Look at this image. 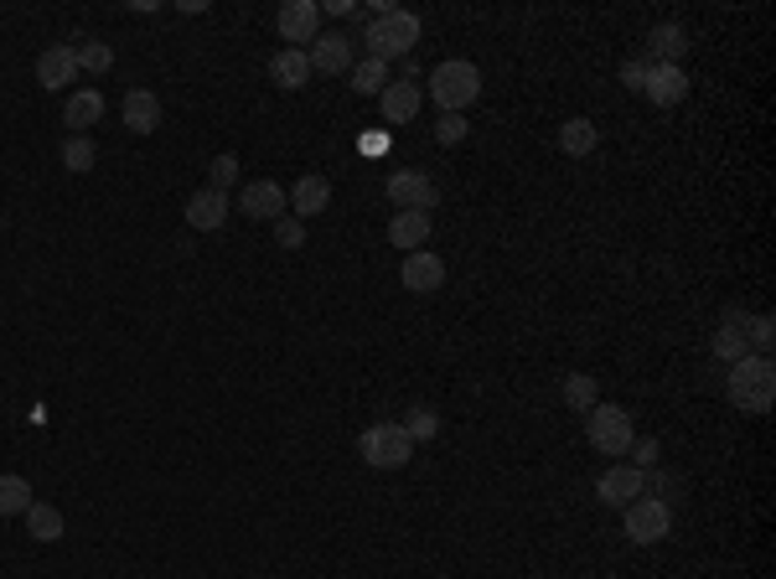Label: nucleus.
Listing matches in <instances>:
<instances>
[{
  "label": "nucleus",
  "mask_w": 776,
  "mask_h": 579,
  "mask_svg": "<svg viewBox=\"0 0 776 579\" xmlns=\"http://www.w3.org/2000/svg\"><path fill=\"white\" fill-rule=\"evenodd\" d=\"M725 393H730V403L740 409V415H772L776 403V362L772 357H740V362H730V372H725Z\"/></svg>",
  "instance_id": "obj_1"
},
{
  "label": "nucleus",
  "mask_w": 776,
  "mask_h": 579,
  "mask_svg": "<svg viewBox=\"0 0 776 579\" xmlns=\"http://www.w3.org/2000/svg\"><path fill=\"white\" fill-rule=\"evenodd\" d=\"M362 42H368V58H378V62L409 58V52L419 47V16L404 11V6H388L384 16H374V21H368Z\"/></svg>",
  "instance_id": "obj_2"
},
{
  "label": "nucleus",
  "mask_w": 776,
  "mask_h": 579,
  "mask_svg": "<svg viewBox=\"0 0 776 579\" xmlns=\"http://www.w3.org/2000/svg\"><path fill=\"white\" fill-rule=\"evenodd\" d=\"M477 93H481V68L477 62L450 58L430 73V99L446 109V114H461L466 104H477Z\"/></svg>",
  "instance_id": "obj_3"
},
{
  "label": "nucleus",
  "mask_w": 776,
  "mask_h": 579,
  "mask_svg": "<svg viewBox=\"0 0 776 579\" xmlns=\"http://www.w3.org/2000/svg\"><path fill=\"white\" fill-rule=\"evenodd\" d=\"M585 440L600 450V456H627L631 440H637V425H631V415L621 409V403H596L590 415H585Z\"/></svg>",
  "instance_id": "obj_4"
},
{
  "label": "nucleus",
  "mask_w": 776,
  "mask_h": 579,
  "mask_svg": "<svg viewBox=\"0 0 776 579\" xmlns=\"http://www.w3.org/2000/svg\"><path fill=\"white\" fill-rule=\"evenodd\" d=\"M358 456L374 471H399V466L415 461V440L404 435V425H368L358 435Z\"/></svg>",
  "instance_id": "obj_5"
},
{
  "label": "nucleus",
  "mask_w": 776,
  "mask_h": 579,
  "mask_svg": "<svg viewBox=\"0 0 776 579\" xmlns=\"http://www.w3.org/2000/svg\"><path fill=\"white\" fill-rule=\"evenodd\" d=\"M627 538L631 543H663V538L673 533V507H663L657 497H637V502H627Z\"/></svg>",
  "instance_id": "obj_6"
},
{
  "label": "nucleus",
  "mask_w": 776,
  "mask_h": 579,
  "mask_svg": "<svg viewBox=\"0 0 776 579\" xmlns=\"http://www.w3.org/2000/svg\"><path fill=\"white\" fill-rule=\"evenodd\" d=\"M384 192H388V202H394L399 212H430L435 202H440V187H435V181L425 177V171H415V166L394 171Z\"/></svg>",
  "instance_id": "obj_7"
},
{
  "label": "nucleus",
  "mask_w": 776,
  "mask_h": 579,
  "mask_svg": "<svg viewBox=\"0 0 776 579\" xmlns=\"http://www.w3.org/2000/svg\"><path fill=\"white\" fill-rule=\"evenodd\" d=\"M233 208H239L243 218H255V223H280L285 208H290V197H285L280 181H243V192Z\"/></svg>",
  "instance_id": "obj_8"
},
{
  "label": "nucleus",
  "mask_w": 776,
  "mask_h": 579,
  "mask_svg": "<svg viewBox=\"0 0 776 579\" xmlns=\"http://www.w3.org/2000/svg\"><path fill=\"white\" fill-rule=\"evenodd\" d=\"M643 491H647V471H637L631 461L606 466V471H600V481H596V497L606 507H627V502H637Z\"/></svg>",
  "instance_id": "obj_9"
},
{
  "label": "nucleus",
  "mask_w": 776,
  "mask_h": 579,
  "mask_svg": "<svg viewBox=\"0 0 776 579\" xmlns=\"http://www.w3.org/2000/svg\"><path fill=\"white\" fill-rule=\"evenodd\" d=\"M285 47H300V42H316L321 37V6L316 0H285L280 16H275Z\"/></svg>",
  "instance_id": "obj_10"
},
{
  "label": "nucleus",
  "mask_w": 776,
  "mask_h": 579,
  "mask_svg": "<svg viewBox=\"0 0 776 579\" xmlns=\"http://www.w3.org/2000/svg\"><path fill=\"white\" fill-rule=\"evenodd\" d=\"M643 99L657 109H673L688 99V73L678 68V62H653L647 68V83H643Z\"/></svg>",
  "instance_id": "obj_11"
},
{
  "label": "nucleus",
  "mask_w": 776,
  "mask_h": 579,
  "mask_svg": "<svg viewBox=\"0 0 776 579\" xmlns=\"http://www.w3.org/2000/svg\"><path fill=\"white\" fill-rule=\"evenodd\" d=\"M306 62H311V73H352V37H342V31H321L311 47H306Z\"/></svg>",
  "instance_id": "obj_12"
},
{
  "label": "nucleus",
  "mask_w": 776,
  "mask_h": 579,
  "mask_svg": "<svg viewBox=\"0 0 776 579\" xmlns=\"http://www.w3.org/2000/svg\"><path fill=\"white\" fill-rule=\"evenodd\" d=\"M399 280H404V290H415V296H435V290L446 284V259H440V253H430V249L404 253Z\"/></svg>",
  "instance_id": "obj_13"
},
{
  "label": "nucleus",
  "mask_w": 776,
  "mask_h": 579,
  "mask_svg": "<svg viewBox=\"0 0 776 579\" xmlns=\"http://www.w3.org/2000/svg\"><path fill=\"white\" fill-rule=\"evenodd\" d=\"M78 47L73 42H58V47H47L42 58H37V83L42 89H68V83H78Z\"/></svg>",
  "instance_id": "obj_14"
},
{
  "label": "nucleus",
  "mask_w": 776,
  "mask_h": 579,
  "mask_svg": "<svg viewBox=\"0 0 776 579\" xmlns=\"http://www.w3.org/2000/svg\"><path fill=\"white\" fill-rule=\"evenodd\" d=\"M419 104H425V89H419L415 78H404V83H388V89L378 93V114H384L388 124H415Z\"/></svg>",
  "instance_id": "obj_15"
},
{
  "label": "nucleus",
  "mask_w": 776,
  "mask_h": 579,
  "mask_svg": "<svg viewBox=\"0 0 776 579\" xmlns=\"http://www.w3.org/2000/svg\"><path fill=\"white\" fill-rule=\"evenodd\" d=\"M228 212H233V197L202 187V192H192V202H187V223H192L197 233H218V228L228 223Z\"/></svg>",
  "instance_id": "obj_16"
},
{
  "label": "nucleus",
  "mask_w": 776,
  "mask_h": 579,
  "mask_svg": "<svg viewBox=\"0 0 776 579\" xmlns=\"http://www.w3.org/2000/svg\"><path fill=\"white\" fill-rule=\"evenodd\" d=\"M715 357L730 368V362H740V357H750V347H746V311L740 306H730V311L719 316V331H715Z\"/></svg>",
  "instance_id": "obj_17"
},
{
  "label": "nucleus",
  "mask_w": 776,
  "mask_h": 579,
  "mask_svg": "<svg viewBox=\"0 0 776 579\" xmlns=\"http://www.w3.org/2000/svg\"><path fill=\"white\" fill-rule=\"evenodd\" d=\"M269 83L275 89H306L311 83V62H306V47H280L275 58H269Z\"/></svg>",
  "instance_id": "obj_18"
},
{
  "label": "nucleus",
  "mask_w": 776,
  "mask_h": 579,
  "mask_svg": "<svg viewBox=\"0 0 776 579\" xmlns=\"http://www.w3.org/2000/svg\"><path fill=\"white\" fill-rule=\"evenodd\" d=\"M120 109H125V130L130 134H156L161 130V99H156L150 89H130Z\"/></svg>",
  "instance_id": "obj_19"
},
{
  "label": "nucleus",
  "mask_w": 776,
  "mask_h": 579,
  "mask_svg": "<svg viewBox=\"0 0 776 579\" xmlns=\"http://www.w3.org/2000/svg\"><path fill=\"white\" fill-rule=\"evenodd\" d=\"M290 208H296V218L306 223V218H321V212L331 208V181L327 177H300L296 187H290Z\"/></svg>",
  "instance_id": "obj_20"
},
{
  "label": "nucleus",
  "mask_w": 776,
  "mask_h": 579,
  "mask_svg": "<svg viewBox=\"0 0 776 579\" xmlns=\"http://www.w3.org/2000/svg\"><path fill=\"white\" fill-rule=\"evenodd\" d=\"M388 243L404 253H419L430 243V212H394V223H388Z\"/></svg>",
  "instance_id": "obj_21"
},
{
  "label": "nucleus",
  "mask_w": 776,
  "mask_h": 579,
  "mask_svg": "<svg viewBox=\"0 0 776 579\" xmlns=\"http://www.w3.org/2000/svg\"><path fill=\"white\" fill-rule=\"evenodd\" d=\"M688 52V31L678 21H663V27L647 31V58L653 62H678Z\"/></svg>",
  "instance_id": "obj_22"
},
{
  "label": "nucleus",
  "mask_w": 776,
  "mask_h": 579,
  "mask_svg": "<svg viewBox=\"0 0 776 579\" xmlns=\"http://www.w3.org/2000/svg\"><path fill=\"white\" fill-rule=\"evenodd\" d=\"M99 114H105V93L99 89H83V93H73L68 104H62V124L73 134H83L89 124H99Z\"/></svg>",
  "instance_id": "obj_23"
},
{
  "label": "nucleus",
  "mask_w": 776,
  "mask_h": 579,
  "mask_svg": "<svg viewBox=\"0 0 776 579\" xmlns=\"http://www.w3.org/2000/svg\"><path fill=\"white\" fill-rule=\"evenodd\" d=\"M559 399H565V409H575V415H590L600 403V383L590 372H569L565 388H559Z\"/></svg>",
  "instance_id": "obj_24"
},
{
  "label": "nucleus",
  "mask_w": 776,
  "mask_h": 579,
  "mask_svg": "<svg viewBox=\"0 0 776 579\" xmlns=\"http://www.w3.org/2000/svg\"><path fill=\"white\" fill-rule=\"evenodd\" d=\"M596 146H600V130L590 119H565V124H559V150H565V156L580 161V156H590Z\"/></svg>",
  "instance_id": "obj_25"
},
{
  "label": "nucleus",
  "mask_w": 776,
  "mask_h": 579,
  "mask_svg": "<svg viewBox=\"0 0 776 579\" xmlns=\"http://www.w3.org/2000/svg\"><path fill=\"white\" fill-rule=\"evenodd\" d=\"M31 502H37V497H31L27 476H0V518H27Z\"/></svg>",
  "instance_id": "obj_26"
},
{
  "label": "nucleus",
  "mask_w": 776,
  "mask_h": 579,
  "mask_svg": "<svg viewBox=\"0 0 776 579\" xmlns=\"http://www.w3.org/2000/svg\"><path fill=\"white\" fill-rule=\"evenodd\" d=\"M27 528H31V538H37V543H58L68 522H62V512H58V507L31 502V507H27Z\"/></svg>",
  "instance_id": "obj_27"
},
{
  "label": "nucleus",
  "mask_w": 776,
  "mask_h": 579,
  "mask_svg": "<svg viewBox=\"0 0 776 579\" xmlns=\"http://www.w3.org/2000/svg\"><path fill=\"white\" fill-rule=\"evenodd\" d=\"M352 93H384L388 89V62H378V58H362V62H352Z\"/></svg>",
  "instance_id": "obj_28"
},
{
  "label": "nucleus",
  "mask_w": 776,
  "mask_h": 579,
  "mask_svg": "<svg viewBox=\"0 0 776 579\" xmlns=\"http://www.w3.org/2000/svg\"><path fill=\"white\" fill-rule=\"evenodd\" d=\"M62 166H68L73 177L93 171V140L89 134H68V140H62Z\"/></svg>",
  "instance_id": "obj_29"
},
{
  "label": "nucleus",
  "mask_w": 776,
  "mask_h": 579,
  "mask_svg": "<svg viewBox=\"0 0 776 579\" xmlns=\"http://www.w3.org/2000/svg\"><path fill=\"white\" fill-rule=\"evenodd\" d=\"M746 347L756 357H772V347H776V321L772 316H746Z\"/></svg>",
  "instance_id": "obj_30"
},
{
  "label": "nucleus",
  "mask_w": 776,
  "mask_h": 579,
  "mask_svg": "<svg viewBox=\"0 0 776 579\" xmlns=\"http://www.w3.org/2000/svg\"><path fill=\"white\" fill-rule=\"evenodd\" d=\"M78 68H83V73H109V68H115V47L109 42H78Z\"/></svg>",
  "instance_id": "obj_31"
},
{
  "label": "nucleus",
  "mask_w": 776,
  "mask_h": 579,
  "mask_svg": "<svg viewBox=\"0 0 776 579\" xmlns=\"http://www.w3.org/2000/svg\"><path fill=\"white\" fill-rule=\"evenodd\" d=\"M208 187H212V192H228V187H239V156H233V150L212 156V166H208Z\"/></svg>",
  "instance_id": "obj_32"
},
{
  "label": "nucleus",
  "mask_w": 776,
  "mask_h": 579,
  "mask_svg": "<svg viewBox=\"0 0 776 579\" xmlns=\"http://www.w3.org/2000/svg\"><path fill=\"white\" fill-rule=\"evenodd\" d=\"M404 435H409V440H435V435H440V415H435V409H409V419H404Z\"/></svg>",
  "instance_id": "obj_33"
},
{
  "label": "nucleus",
  "mask_w": 776,
  "mask_h": 579,
  "mask_svg": "<svg viewBox=\"0 0 776 579\" xmlns=\"http://www.w3.org/2000/svg\"><path fill=\"white\" fill-rule=\"evenodd\" d=\"M275 243H280V249H300V243H306V223L285 212L280 223H275Z\"/></svg>",
  "instance_id": "obj_34"
},
{
  "label": "nucleus",
  "mask_w": 776,
  "mask_h": 579,
  "mask_svg": "<svg viewBox=\"0 0 776 579\" xmlns=\"http://www.w3.org/2000/svg\"><path fill=\"white\" fill-rule=\"evenodd\" d=\"M631 466L637 471H657V461H663V450H657V440H631Z\"/></svg>",
  "instance_id": "obj_35"
},
{
  "label": "nucleus",
  "mask_w": 776,
  "mask_h": 579,
  "mask_svg": "<svg viewBox=\"0 0 776 579\" xmlns=\"http://www.w3.org/2000/svg\"><path fill=\"white\" fill-rule=\"evenodd\" d=\"M435 140H440V146H461V140H466V119L461 114H440V124H435Z\"/></svg>",
  "instance_id": "obj_36"
},
{
  "label": "nucleus",
  "mask_w": 776,
  "mask_h": 579,
  "mask_svg": "<svg viewBox=\"0 0 776 579\" xmlns=\"http://www.w3.org/2000/svg\"><path fill=\"white\" fill-rule=\"evenodd\" d=\"M647 68H653V58H631V62H621V89L643 93V83H647Z\"/></svg>",
  "instance_id": "obj_37"
}]
</instances>
